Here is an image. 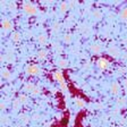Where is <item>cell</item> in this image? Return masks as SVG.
<instances>
[{
    "label": "cell",
    "instance_id": "3",
    "mask_svg": "<svg viewBox=\"0 0 127 127\" xmlns=\"http://www.w3.org/2000/svg\"><path fill=\"white\" fill-rule=\"evenodd\" d=\"M24 10L26 11L27 14H35L36 13V8L33 5H31V3H25L24 5Z\"/></svg>",
    "mask_w": 127,
    "mask_h": 127
},
{
    "label": "cell",
    "instance_id": "7",
    "mask_svg": "<svg viewBox=\"0 0 127 127\" xmlns=\"http://www.w3.org/2000/svg\"><path fill=\"white\" fill-rule=\"evenodd\" d=\"M120 17H122L123 19H125V21L127 19V8L122 11V14H120Z\"/></svg>",
    "mask_w": 127,
    "mask_h": 127
},
{
    "label": "cell",
    "instance_id": "17",
    "mask_svg": "<svg viewBox=\"0 0 127 127\" xmlns=\"http://www.w3.org/2000/svg\"><path fill=\"white\" fill-rule=\"evenodd\" d=\"M60 86H61V89H63V90H65V89H66V84H65V83H61Z\"/></svg>",
    "mask_w": 127,
    "mask_h": 127
},
{
    "label": "cell",
    "instance_id": "9",
    "mask_svg": "<svg viewBox=\"0 0 127 127\" xmlns=\"http://www.w3.org/2000/svg\"><path fill=\"white\" fill-rule=\"evenodd\" d=\"M60 9H61V11H63V13H65V11H66V9H67V3L66 2H63V3H61Z\"/></svg>",
    "mask_w": 127,
    "mask_h": 127
},
{
    "label": "cell",
    "instance_id": "18",
    "mask_svg": "<svg viewBox=\"0 0 127 127\" xmlns=\"http://www.w3.org/2000/svg\"><path fill=\"white\" fill-rule=\"evenodd\" d=\"M126 86H127V82H126Z\"/></svg>",
    "mask_w": 127,
    "mask_h": 127
},
{
    "label": "cell",
    "instance_id": "1",
    "mask_svg": "<svg viewBox=\"0 0 127 127\" xmlns=\"http://www.w3.org/2000/svg\"><path fill=\"white\" fill-rule=\"evenodd\" d=\"M96 65H98V67L100 69H107L109 67V61L104 58H100L96 61Z\"/></svg>",
    "mask_w": 127,
    "mask_h": 127
},
{
    "label": "cell",
    "instance_id": "14",
    "mask_svg": "<svg viewBox=\"0 0 127 127\" xmlns=\"http://www.w3.org/2000/svg\"><path fill=\"white\" fill-rule=\"evenodd\" d=\"M66 64H67V63H66V61H64V60H61V61H60V63H59V65H60V66H61V67H65V66H66Z\"/></svg>",
    "mask_w": 127,
    "mask_h": 127
},
{
    "label": "cell",
    "instance_id": "10",
    "mask_svg": "<svg viewBox=\"0 0 127 127\" xmlns=\"http://www.w3.org/2000/svg\"><path fill=\"white\" fill-rule=\"evenodd\" d=\"M76 104L78 107H84V102L82 100H79V99H76Z\"/></svg>",
    "mask_w": 127,
    "mask_h": 127
},
{
    "label": "cell",
    "instance_id": "15",
    "mask_svg": "<svg viewBox=\"0 0 127 127\" xmlns=\"http://www.w3.org/2000/svg\"><path fill=\"white\" fill-rule=\"evenodd\" d=\"M65 41H66V42H70V36H69V35L65 36Z\"/></svg>",
    "mask_w": 127,
    "mask_h": 127
},
{
    "label": "cell",
    "instance_id": "5",
    "mask_svg": "<svg viewBox=\"0 0 127 127\" xmlns=\"http://www.w3.org/2000/svg\"><path fill=\"white\" fill-rule=\"evenodd\" d=\"M1 26H2V29L3 30H6V31H8V30H10L11 29V23L9 21H3L2 22V24H1Z\"/></svg>",
    "mask_w": 127,
    "mask_h": 127
},
{
    "label": "cell",
    "instance_id": "4",
    "mask_svg": "<svg viewBox=\"0 0 127 127\" xmlns=\"http://www.w3.org/2000/svg\"><path fill=\"white\" fill-rule=\"evenodd\" d=\"M53 78H55L56 81L60 82V84H61V83H65V82H64L63 74H61V73H59V71H56V73H53Z\"/></svg>",
    "mask_w": 127,
    "mask_h": 127
},
{
    "label": "cell",
    "instance_id": "13",
    "mask_svg": "<svg viewBox=\"0 0 127 127\" xmlns=\"http://www.w3.org/2000/svg\"><path fill=\"white\" fill-rule=\"evenodd\" d=\"M2 75H3V77H6V78H7V77H9V71L3 70L2 71Z\"/></svg>",
    "mask_w": 127,
    "mask_h": 127
},
{
    "label": "cell",
    "instance_id": "12",
    "mask_svg": "<svg viewBox=\"0 0 127 127\" xmlns=\"http://www.w3.org/2000/svg\"><path fill=\"white\" fill-rule=\"evenodd\" d=\"M39 41H40V43H44L45 42V36H44V35L39 36Z\"/></svg>",
    "mask_w": 127,
    "mask_h": 127
},
{
    "label": "cell",
    "instance_id": "11",
    "mask_svg": "<svg viewBox=\"0 0 127 127\" xmlns=\"http://www.w3.org/2000/svg\"><path fill=\"white\" fill-rule=\"evenodd\" d=\"M92 50L94 51V52H99V51H100V47L95 44V45H93V47H92Z\"/></svg>",
    "mask_w": 127,
    "mask_h": 127
},
{
    "label": "cell",
    "instance_id": "8",
    "mask_svg": "<svg viewBox=\"0 0 127 127\" xmlns=\"http://www.w3.org/2000/svg\"><path fill=\"white\" fill-rule=\"evenodd\" d=\"M19 39H21L19 33H14V34H13V40H14V41H18Z\"/></svg>",
    "mask_w": 127,
    "mask_h": 127
},
{
    "label": "cell",
    "instance_id": "16",
    "mask_svg": "<svg viewBox=\"0 0 127 127\" xmlns=\"http://www.w3.org/2000/svg\"><path fill=\"white\" fill-rule=\"evenodd\" d=\"M40 56H41V58H44L45 52H44V51H40Z\"/></svg>",
    "mask_w": 127,
    "mask_h": 127
},
{
    "label": "cell",
    "instance_id": "2",
    "mask_svg": "<svg viewBox=\"0 0 127 127\" xmlns=\"http://www.w3.org/2000/svg\"><path fill=\"white\" fill-rule=\"evenodd\" d=\"M26 71L30 75H36V74H39L40 69H39V67L35 66V65H30V66L26 67Z\"/></svg>",
    "mask_w": 127,
    "mask_h": 127
},
{
    "label": "cell",
    "instance_id": "6",
    "mask_svg": "<svg viewBox=\"0 0 127 127\" xmlns=\"http://www.w3.org/2000/svg\"><path fill=\"white\" fill-rule=\"evenodd\" d=\"M118 90H119L118 84H117V83H114L112 86H111V92L114 93V94H117V93H118Z\"/></svg>",
    "mask_w": 127,
    "mask_h": 127
}]
</instances>
